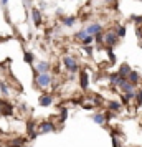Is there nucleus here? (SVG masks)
Returning <instances> with one entry per match:
<instances>
[{
	"instance_id": "obj_1",
	"label": "nucleus",
	"mask_w": 142,
	"mask_h": 147,
	"mask_svg": "<svg viewBox=\"0 0 142 147\" xmlns=\"http://www.w3.org/2000/svg\"><path fill=\"white\" fill-rule=\"evenodd\" d=\"M36 84L40 88H46L51 84V76L48 73H40L38 76H36Z\"/></svg>"
},
{
	"instance_id": "obj_2",
	"label": "nucleus",
	"mask_w": 142,
	"mask_h": 147,
	"mask_svg": "<svg viewBox=\"0 0 142 147\" xmlns=\"http://www.w3.org/2000/svg\"><path fill=\"white\" fill-rule=\"evenodd\" d=\"M102 41H104L108 47H114L116 43L119 41V36L116 35V32H108V33L102 36Z\"/></svg>"
},
{
	"instance_id": "obj_3",
	"label": "nucleus",
	"mask_w": 142,
	"mask_h": 147,
	"mask_svg": "<svg viewBox=\"0 0 142 147\" xmlns=\"http://www.w3.org/2000/svg\"><path fill=\"white\" fill-rule=\"evenodd\" d=\"M63 63H65V66H66L71 73H76V71H78V65H76L75 58H71V56H65V58H63Z\"/></svg>"
},
{
	"instance_id": "obj_4",
	"label": "nucleus",
	"mask_w": 142,
	"mask_h": 147,
	"mask_svg": "<svg viewBox=\"0 0 142 147\" xmlns=\"http://www.w3.org/2000/svg\"><path fill=\"white\" fill-rule=\"evenodd\" d=\"M117 86H121V89L124 91V93H131V91H134V89H135L134 83L127 81L126 78H121V81H119V84H117Z\"/></svg>"
},
{
	"instance_id": "obj_5",
	"label": "nucleus",
	"mask_w": 142,
	"mask_h": 147,
	"mask_svg": "<svg viewBox=\"0 0 142 147\" xmlns=\"http://www.w3.org/2000/svg\"><path fill=\"white\" fill-rule=\"evenodd\" d=\"M102 27L99 25V23H91V25H88L86 27V32H88V35H93L94 36L96 33H101Z\"/></svg>"
},
{
	"instance_id": "obj_6",
	"label": "nucleus",
	"mask_w": 142,
	"mask_h": 147,
	"mask_svg": "<svg viewBox=\"0 0 142 147\" xmlns=\"http://www.w3.org/2000/svg\"><path fill=\"white\" fill-rule=\"evenodd\" d=\"M32 18H33V23L36 25V27H40L41 25V12L38 10V8H32Z\"/></svg>"
},
{
	"instance_id": "obj_7",
	"label": "nucleus",
	"mask_w": 142,
	"mask_h": 147,
	"mask_svg": "<svg viewBox=\"0 0 142 147\" xmlns=\"http://www.w3.org/2000/svg\"><path fill=\"white\" fill-rule=\"evenodd\" d=\"M40 131H41V132H55V131H56V127H55L53 122H41Z\"/></svg>"
},
{
	"instance_id": "obj_8",
	"label": "nucleus",
	"mask_w": 142,
	"mask_h": 147,
	"mask_svg": "<svg viewBox=\"0 0 142 147\" xmlns=\"http://www.w3.org/2000/svg\"><path fill=\"white\" fill-rule=\"evenodd\" d=\"M126 78H129V81H131V83H134V84L141 80V76H139V73H137V71H129V74L126 76Z\"/></svg>"
},
{
	"instance_id": "obj_9",
	"label": "nucleus",
	"mask_w": 142,
	"mask_h": 147,
	"mask_svg": "<svg viewBox=\"0 0 142 147\" xmlns=\"http://www.w3.org/2000/svg\"><path fill=\"white\" fill-rule=\"evenodd\" d=\"M36 69H38V73H48V69H50V65L45 63V61H41L36 65Z\"/></svg>"
},
{
	"instance_id": "obj_10",
	"label": "nucleus",
	"mask_w": 142,
	"mask_h": 147,
	"mask_svg": "<svg viewBox=\"0 0 142 147\" xmlns=\"http://www.w3.org/2000/svg\"><path fill=\"white\" fill-rule=\"evenodd\" d=\"M51 102H53V98H51V96H41L40 98V104L41 106H50Z\"/></svg>"
},
{
	"instance_id": "obj_11",
	"label": "nucleus",
	"mask_w": 142,
	"mask_h": 147,
	"mask_svg": "<svg viewBox=\"0 0 142 147\" xmlns=\"http://www.w3.org/2000/svg\"><path fill=\"white\" fill-rule=\"evenodd\" d=\"M63 23H65V27H73L76 23V17H66V18H63Z\"/></svg>"
},
{
	"instance_id": "obj_12",
	"label": "nucleus",
	"mask_w": 142,
	"mask_h": 147,
	"mask_svg": "<svg viewBox=\"0 0 142 147\" xmlns=\"http://www.w3.org/2000/svg\"><path fill=\"white\" fill-rule=\"evenodd\" d=\"M121 78H122V76L119 73H114V74H111V76H109V81H111V84H119Z\"/></svg>"
},
{
	"instance_id": "obj_13",
	"label": "nucleus",
	"mask_w": 142,
	"mask_h": 147,
	"mask_svg": "<svg viewBox=\"0 0 142 147\" xmlns=\"http://www.w3.org/2000/svg\"><path fill=\"white\" fill-rule=\"evenodd\" d=\"M93 121H94L96 124H104L106 117H104V114H96V116H93Z\"/></svg>"
},
{
	"instance_id": "obj_14",
	"label": "nucleus",
	"mask_w": 142,
	"mask_h": 147,
	"mask_svg": "<svg viewBox=\"0 0 142 147\" xmlns=\"http://www.w3.org/2000/svg\"><path fill=\"white\" fill-rule=\"evenodd\" d=\"M129 71H131V68H129V65H122L121 69H119V74H121L122 78H126L129 74Z\"/></svg>"
},
{
	"instance_id": "obj_15",
	"label": "nucleus",
	"mask_w": 142,
	"mask_h": 147,
	"mask_svg": "<svg viewBox=\"0 0 142 147\" xmlns=\"http://www.w3.org/2000/svg\"><path fill=\"white\" fill-rule=\"evenodd\" d=\"M81 86L84 88V89L88 88V73H86V71L81 74Z\"/></svg>"
},
{
	"instance_id": "obj_16",
	"label": "nucleus",
	"mask_w": 142,
	"mask_h": 147,
	"mask_svg": "<svg viewBox=\"0 0 142 147\" xmlns=\"http://www.w3.org/2000/svg\"><path fill=\"white\" fill-rule=\"evenodd\" d=\"M84 36H88V32H86V28H83L81 32H78V33H76V38H78V40H83Z\"/></svg>"
},
{
	"instance_id": "obj_17",
	"label": "nucleus",
	"mask_w": 142,
	"mask_h": 147,
	"mask_svg": "<svg viewBox=\"0 0 142 147\" xmlns=\"http://www.w3.org/2000/svg\"><path fill=\"white\" fill-rule=\"evenodd\" d=\"M116 35H117V36H119V38H121V36H124V35H126V27H119L117 28V32H116Z\"/></svg>"
},
{
	"instance_id": "obj_18",
	"label": "nucleus",
	"mask_w": 142,
	"mask_h": 147,
	"mask_svg": "<svg viewBox=\"0 0 142 147\" xmlns=\"http://www.w3.org/2000/svg\"><path fill=\"white\" fill-rule=\"evenodd\" d=\"M93 40H94V36H93V35H88V36H84V38H83L84 45H91V43H93Z\"/></svg>"
},
{
	"instance_id": "obj_19",
	"label": "nucleus",
	"mask_w": 142,
	"mask_h": 147,
	"mask_svg": "<svg viewBox=\"0 0 142 147\" xmlns=\"http://www.w3.org/2000/svg\"><path fill=\"white\" fill-rule=\"evenodd\" d=\"M109 109H112V111H119V109H121V104H119V102H111V104H109Z\"/></svg>"
},
{
	"instance_id": "obj_20",
	"label": "nucleus",
	"mask_w": 142,
	"mask_h": 147,
	"mask_svg": "<svg viewBox=\"0 0 142 147\" xmlns=\"http://www.w3.org/2000/svg\"><path fill=\"white\" fill-rule=\"evenodd\" d=\"M25 61L27 63H32L33 61V55L30 53V51H25Z\"/></svg>"
},
{
	"instance_id": "obj_21",
	"label": "nucleus",
	"mask_w": 142,
	"mask_h": 147,
	"mask_svg": "<svg viewBox=\"0 0 142 147\" xmlns=\"http://www.w3.org/2000/svg\"><path fill=\"white\" fill-rule=\"evenodd\" d=\"M0 89H2V94H5V96L8 94V88H7V84H3V83H0Z\"/></svg>"
},
{
	"instance_id": "obj_22",
	"label": "nucleus",
	"mask_w": 142,
	"mask_h": 147,
	"mask_svg": "<svg viewBox=\"0 0 142 147\" xmlns=\"http://www.w3.org/2000/svg\"><path fill=\"white\" fill-rule=\"evenodd\" d=\"M131 98H134V91H131V93H126V96H124L122 99H124V102H127Z\"/></svg>"
},
{
	"instance_id": "obj_23",
	"label": "nucleus",
	"mask_w": 142,
	"mask_h": 147,
	"mask_svg": "<svg viewBox=\"0 0 142 147\" xmlns=\"http://www.w3.org/2000/svg\"><path fill=\"white\" fill-rule=\"evenodd\" d=\"M68 117V111L66 109H61V121H65Z\"/></svg>"
},
{
	"instance_id": "obj_24",
	"label": "nucleus",
	"mask_w": 142,
	"mask_h": 147,
	"mask_svg": "<svg viewBox=\"0 0 142 147\" xmlns=\"http://www.w3.org/2000/svg\"><path fill=\"white\" fill-rule=\"evenodd\" d=\"M108 55H109V58H111V61H116V56H114V53L111 51V47H109V50H108Z\"/></svg>"
},
{
	"instance_id": "obj_25",
	"label": "nucleus",
	"mask_w": 142,
	"mask_h": 147,
	"mask_svg": "<svg viewBox=\"0 0 142 147\" xmlns=\"http://www.w3.org/2000/svg\"><path fill=\"white\" fill-rule=\"evenodd\" d=\"M84 51H86L88 55H91V53H93V48L89 47V45H86V48H84Z\"/></svg>"
},
{
	"instance_id": "obj_26",
	"label": "nucleus",
	"mask_w": 142,
	"mask_h": 147,
	"mask_svg": "<svg viewBox=\"0 0 142 147\" xmlns=\"http://www.w3.org/2000/svg\"><path fill=\"white\" fill-rule=\"evenodd\" d=\"M137 101H139V104L142 102V89H139V96H137Z\"/></svg>"
},
{
	"instance_id": "obj_27",
	"label": "nucleus",
	"mask_w": 142,
	"mask_h": 147,
	"mask_svg": "<svg viewBox=\"0 0 142 147\" xmlns=\"http://www.w3.org/2000/svg\"><path fill=\"white\" fill-rule=\"evenodd\" d=\"M0 3H2V5H7V3H8V0H0Z\"/></svg>"
},
{
	"instance_id": "obj_28",
	"label": "nucleus",
	"mask_w": 142,
	"mask_h": 147,
	"mask_svg": "<svg viewBox=\"0 0 142 147\" xmlns=\"http://www.w3.org/2000/svg\"><path fill=\"white\" fill-rule=\"evenodd\" d=\"M104 3H111V2H114V0H102Z\"/></svg>"
},
{
	"instance_id": "obj_29",
	"label": "nucleus",
	"mask_w": 142,
	"mask_h": 147,
	"mask_svg": "<svg viewBox=\"0 0 142 147\" xmlns=\"http://www.w3.org/2000/svg\"><path fill=\"white\" fill-rule=\"evenodd\" d=\"M15 147H22V146H15Z\"/></svg>"
},
{
	"instance_id": "obj_30",
	"label": "nucleus",
	"mask_w": 142,
	"mask_h": 147,
	"mask_svg": "<svg viewBox=\"0 0 142 147\" xmlns=\"http://www.w3.org/2000/svg\"><path fill=\"white\" fill-rule=\"evenodd\" d=\"M139 2H142V0H139Z\"/></svg>"
}]
</instances>
